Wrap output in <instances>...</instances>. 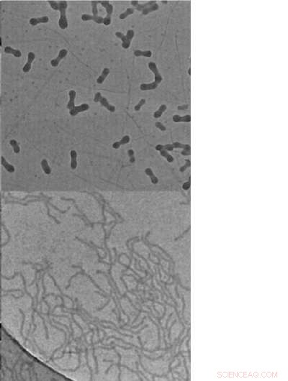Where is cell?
<instances>
[{"label":"cell","instance_id":"cell-1","mask_svg":"<svg viewBox=\"0 0 288 381\" xmlns=\"http://www.w3.org/2000/svg\"><path fill=\"white\" fill-rule=\"evenodd\" d=\"M148 66H149V68L150 70L153 72V73L154 74V81H153L150 84H141L140 89L143 91L154 90V89H156L157 87L159 86V84H161L163 81V77L161 76V74H160V72L159 69H158L157 65L156 64V63L152 61L149 62V63H148Z\"/></svg>","mask_w":288,"mask_h":381},{"label":"cell","instance_id":"cell-2","mask_svg":"<svg viewBox=\"0 0 288 381\" xmlns=\"http://www.w3.org/2000/svg\"><path fill=\"white\" fill-rule=\"evenodd\" d=\"M59 10L60 11V19L59 20V25L60 28L65 30L68 27V20L66 17V9L68 7V3L66 1H61L59 2Z\"/></svg>","mask_w":288,"mask_h":381},{"label":"cell","instance_id":"cell-3","mask_svg":"<svg viewBox=\"0 0 288 381\" xmlns=\"http://www.w3.org/2000/svg\"><path fill=\"white\" fill-rule=\"evenodd\" d=\"M134 35H135V32L133 30H127V34L126 35H125L124 34H122L121 32H115V36H116L117 38L122 40V47L124 49H128L130 48V46H131V41H132V39L133 38Z\"/></svg>","mask_w":288,"mask_h":381},{"label":"cell","instance_id":"cell-4","mask_svg":"<svg viewBox=\"0 0 288 381\" xmlns=\"http://www.w3.org/2000/svg\"><path fill=\"white\" fill-rule=\"evenodd\" d=\"M99 3L102 4V7H104L106 9L107 15L104 18L103 24L104 25L108 26L111 24L112 22V14L113 12V6L111 4H110L109 1H98Z\"/></svg>","mask_w":288,"mask_h":381},{"label":"cell","instance_id":"cell-5","mask_svg":"<svg viewBox=\"0 0 288 381\" xmlns=\"http://www.w3.org/2000/svg\"><path fill=\"white\" fill-rule=\"evenodd\" d=\"M156 3H157V2H156V1H155V0H153V1H149V2H146V3L143 4H139L138 3V1H136V0H133V1H131V4H132V5L133 6V7H135V8H136V10L140 11V12H142L143 10H144V9H146L147 7H150L151 5H152V4H156Z\"/></svg>","mask_w":288,"mask_h":381},{"label":"cell","instance_id":"cell-6","mask_svg":"<svg viewBox=\"0 0 288 381\" xmlns=\"http://www.w3.org/2000/svg\"><path fill=\"white\" fill-rule=\"evenodd\" d=\"M156 150L157 151H159L160 153V155H161L162 157H164V158L166 159V160L169 162V163H172V162H174V159L173 157L170 155V154L168 153V151L165 150L164 148H163V145H158L156 146Z\"/></svg>","mask_w":288,"mask_h":381},{"label":"cell","instance_id":"cell-7","mask_svg":"<svg viewBox=\"0 0 288 381\" xmlns=\"http://www.w3.org/2000/svg\"><path fill=\"white\" fill-rule=\"evenodd\" d=\"M89 109V104H82L81 105H79L78 106H75L74 109H72V110L69 111V114L71 116H76L77 114L80 112H82L87 111Z\"/></svg>","mask_w":288,"mask_h":381},{"label":"cell","instance_id":"cell-8","mask_svg":"<svg viewBox=\"0 0 288 381\" xmlns=\"http://www.w3.org/2000/svg\"><path fill=\"white\" fill-rule=\"evenodd\" d=\"M67 53H68V51H67L66 49H62V50H61V51H59V56H58L57 58H55V59L51 60V66H54V67H56V66H59L60 61H61L62 59L64 58L65 57H66L67 56Z\"/></svg>","mask_w":288,"mask_h":381},{"label":"cell","instance_id":"cell-9","mask_svg":"<svg viewBox=\"0 0 288 381\" xmlns=\"http://www.w3.org/2000/svg\"><path fill=\"white\" fill-rule=\"evenodd\" d=\"M82 19L84 22L86 21H89V20H93L97 24H102L103 23V20L104 18L102 17L99 16H93V15H89V14H82Z\"/></svg>","mask_w":288,"mask_h":381},{"label":"cell","instance_id":"cell-10","mask_svg":"<svg viewBox=\"0 0 288 381\" xmlns=\"http://www.w3.org/2000/svg\"><path fill=\"white\" fill-rule=\"evenodd\" d=\"M35 58H36V56H35V54L32 53V52H30L27 55V61L26 64L25 65V66L23 67V68H22V70L25 72V73H27V72H29L30 70L31 69V64L32 63V61L35 60Z\"/></svg>","mask_w":288,"mask_h":381},{"label":"cell","instance_id":"cell-11","mask_svg":"<svg viewBox=\"0 0 288 381\" xmlns=\"http://www.w3.org/2000/svg\"><path fill=\"white\" fill-rule=\"evenodd\" d=\"M76 91L74 90H71L69 92V101L68 102V104H67L66 107L68 109L70 110H72V109H74V107L76 106L74 105L75 104V98H76Z\"/></svg>","mask_w":288,"mask_h":381},{"label":"cell","instance_id":"cell-12","mask_svg":"<svg viewBox=\"0 0 288 381\" xmlns=\"http://www.w3.org/2000/svg\"><path fill=\"white\" fill-rule=\"evenodd\" d=\"M173 121L174 122H191V116L189 114H187L185 116H179L178 114H175L173 116Z\"/></svg>","mask_w":288,"mask_h":381},{"label":"cell","instance_id":"cell-13","mask_svg":"<svg viewBox=\"0 0 288 381\" xmlns=\"http://www.w3.org/2000/svg\"><path fill=\"white\" fill-rule=\"evenodd\" d=\"M99 102H100V104H101L102 106H103L104 107L106 108L108 111L111 112H114L115 111V106L113 105H112V104H110L105 97L102 96L101 97H100Z\"/></svg>","mask_w":288,"mask_h":381},{"label":"cell","instance_id":"cell-14","mask_svg":"<svg viewBox=\"0 0 288 381\" xmlns=\"http://www.w3.org/2000/svg\"><path fill=\"white\" fill-rule=\"evenodd\" d=\"M48 21H49L48 17L43 16L41 17H38V18H31V19H30L29 22L32 26H36L37 24L46 23V22H48Z\"/></svg>","mask_w":288,"mask_h":381},{"label":"cell","instance_id":"cell-15","mask_svg":"<svg viewBox=\"0 0 288 381\" xmlns=\"http://www.w3.org/2000/svg\"><path fill=\"white\" fill-rule=\"evenodd\" d=\"M130 140H131V138H130V136L128 135H126L124 136L123 138H122L121 140L115 142V143H113V145H112V148L114 149H118L120 148V147L121 145H126V144L128 143Z\"/></svg>","mask_w":288,"mask_h":381},{"label":"cell","instance_id":"cell-16","mask_svg":"<svg viewBox=\"0 0 288 381\" xmlns=\"http://www.w3.org/2000/svg\"><path fill=\"white\" fill-rule=\"evenodd\" d=\"M145 173L146 174V175L149 176L151 179V181L153 184H154V185H156L159 183V178H157L156 176L154 175V172H153L152 169L150 168H146V170H145Z\"/></svg>","mask_w":288,"mask_h":381},{"label":"cell","instance_id":"cell-17","mask_svg":"<svg viewBox=\"0 0 288 381\" xmlns=\"http://www.w3.org/2000/svg\"><path fill=\"white\" fill-rule=\"evenodd\" d=\"M71 156V168L72 170H75L77 167V153L76 150H71L70 152Z\"/></svg>","mask_w":288,"mask_h":381},{"label":"cell","instance_id":"cell-18","mask_svg":"<svg viewBox=\"0 0 288 381\" xmlns=\"http://www.w3.org/2000/svg\"><path fill=\"white\" fill-rule=\"evenodd\" d=\"M1 163H2V165L3 166L4 168H5L6 170L9 172V173H14V172H15V169H14V166H12L11 164H9V163H7V162L6 161V160H5V158H4V157H2Z\"/></svg>","mask_w":288,"mask_h":381},{"label":"cell","instance_id":"cell-19","mask_svg":"<svg viewBox=\"0 0 288 381\" xmlns=\"http://www.w3.org/2000/svg\"><path fill=\"white\" fill-rule=\"evenodd\" d=\"M109 73H110V69L107 68H104L103 71H102V72L101 76H99L98 78H97V83L99 84H101L103 83L105 79H106V78L107 77V76L109 75Z\"/></svg>","mask_w":288,"mask_h":381},{"label":"cell","instance_id":"cell-20","mask_svg":"<svg viewBox=\"0 0 288 381\" xmlns=\"http://www.w3.org/2000/svg\"><path fill=\"white\" fill-rule=\"evenodd\" d=\"M134 56L136 57L144 56L147 58H151L152 56L151 51H141V50H136L134 51Z\"/></svg>","mask_w":288,"mask_h":381},{"label":"cell","instance_id":"cell-21","mask_svg":"<svg viewBox=\"0 0 288 381\" xmlns=\"http://www.w3.org/2000/svg\"><path fill=\"white\" fill-rule=\"evenodd\" d=\"M159 5L157 3L152 4L149 7H147L146 9H144V10L142 11V14H144V15H147L148 14L150 13V12H154V11H157L159 10Z\"/></svg>","mask_w":288,"mask_h":381},{"label":"cell","instance_id":"cell-22","mask_svg":"<svg viewBox=\"0 0 288 381\" xmlns=\"http://www.w3.org/2000/svg\"><path fill=\"white\" fill-rule=\"evenodd\" d=\"M167 107L165 104H161V105L159 106V108L158 109V110L154 113V117L156 119H159L161 117L162 114L164 113V112L167 110Z\"/></svg>","mask_w":288,"mask_h":381},{"label":"cell","instance_id":"cell-23","mask_svg":"<svg viewBox=\"0 0 288 381\" xmlns=\"http://www.w3.org/2000/svg\"><path fill=\"white\" fill-rule=\"evenodd\" d=\"M41 167H42V171H44V173H46V175H50V174L51 173V168H50L48 163V161H47V160H46V159L42 160Z\"/></svg>","mask_w":288,"mask_h":381},{"label":"cell","instance_id":"cell-24","mask_svg":"<svg viewBox=\"0 0 288 381\" xmlns=\"http://www.w3.org/2000/svg\"><path fill=\"white\" fill-rule=\"evenodd\" d=\"M5 52L7 53H11L13 54L14 56L17 57V58H20V57L22 56V53L21 52L19 51V50H14L12 49L10 47H7L5 48Z\"/></svg>","mask_w":288,"mask_h":381},{"label":"cell","instance_id":"cell-25","mask_svg":"<svg viewBox=\"0 0 288 381\" xmlns=\"http://www.w3.org/2000/svg\"><path fill=\"white\" fill-rule=\"evenodd\" d=\"M134 12H135V9L133 8H127L126 11L120 14L119 18L121 19H126L127 17H128L129 15H131V14H133Z\"/></svg>","mask_w":288,"mask_h":381},{"label":"cell","instance_id":"cell-26","mask_svg":"<svg viewBox=\"0 0 288 381\" xmlns=\"http://www.w3.org/2000/svg\"><path fill=\"white\" fill-rule=\"evenodd\" d=\"M172 145L174 146V148H182L183 150L184 149H189V150H191V147L189 145H185V144H182L181 143H179V142H175L172 144Z\"/></svg>","mask_w":288,"mask_h":381},{"label":"cell","instance_id":"cell-27","mask_svg":"<svg viewBox=\"0 0 288 381\" xmlns=\"http://www.w3.org/2000/svg\"><path fill=\"white\" fill-rule=\"evenodd\" d=\"M99 3L98 1H92L91 4H92V13H93V16H98V9H97V4Z\"/></svg>","mask_w":288,"mask_h":381},{"label":"cell","instance_id":"cell-28","mask_svg":"<svg viewBox=\"0 0 288 381\" xmlns=\"http://www.w3.org/2000/svg\"><path fill=\"white\" fill-rule=\"evenodd\" d=\"M10 145H12V148H13V150L15 153H19L20 151V146L18 145V143H17V142L14 140H12L10 141Z\"/></svg>","mask_w":288,"mask_h":381},{"label":"cell","instance_id":"cell-29","mask_svg":"<svg viewBox=\"0 0 288 381\" xmlns=\"http://www.w3.org/2000/svg\"><path fill=\"white\" fill-rule=\"evenodd\" d=\"M145 104H146V99H141V100H140V101L138 102V104H136V105L135 106V107H134L135 111L138 112V111H140V110H141V107H142Z\"/></svg>","mask_w":288,"mask_h":381},{"label":"cell","instance_id":"cell-30","mask_svg":"<svg viewBox=\"0 0 288 381\" xmlns=\"http://www.w3.org/2000/svg\"><path fill=\"white\" fill-rule=\"evenodd\" d=\"M190 166H191V163H190V160L189 159H186L185 160V165L182 166L181 168L179 169V171L181 172V173H184V172L187 170L188 168H190Z\"/></svg>","mask_w":288,"mask_h":381},{"label":"cell","instance_id":"cell-31","mask_svg":"<svg viewBox=\"0 0 288 381\" xmlns=\"http://www.w3.org/2000/svg\"><path fill=\"white\" fill-rule=\"evenodd\" d=\"M50 5H51V8L54 9V10L56 11H59V2H56L55 1H48Z\"/></svg>","mask_w":288,"mask_h":381},{"label":"cell","instance_id":"cell-32","mask_svg":"<svg viewBox=\"0 0 288 381\" xmlns=\"http://www.w3.org/2000/svg\"><path fill=\"white\" fill-rule=\"evenodd\" d=\"M127 153H128L129 158H130V162H131V163H135V161H136V158H135L134 156V151L132 150V149H130L127 151Z\"/></svg>","mask_w":288,"mask_h":381},{"label":"cell","instance_id":"cell-33","mask_svg":"<svg viewBox=\"0 0 288 381\" xmlns=\"http://www.w3.org/2000/svg\"><path fill=\"white\" fill-rule=\"evenodd\" d=\"M180 355H181L182 357L184 358V365L185 370H186V372H187V379H186V380H189V373L188 368H187V360H186V357H185L184 355H182V354H180Z\"/></svg>","mask_w":288,"mask_h":381},{"label":"cell","instance_id":"cell-34","mask_svg":"<svg viewBox=\"0 0 288 381\" xmlns=\"http://www.w3.org/2000/svg\"><path fill=\"white\" fill-rule=\"evenodd\" d=\"M163 148H164L165 150H167L168 152L173 151V150H174V146L172 145V144H167V145H163Z\"/></svg>","mask_w":288,"mask_h":381},{"label":"cell","instance_id":"cell-35","mask_svg":"<svg viewBox=\"0 0 288 381\" xmlns=\"http://www.w3.org/2000/svg\"><path fill=\"white\" fill-rule=\"evenodd\" d=\"M156 128L158 129H160V130H161V131H166L167 130L166 127H165L164 125V124H161V122H156Z\"/></svg>","mask_w":288,"mask_h":381},{"label":"cell","instance_id":"cell-36","mask_svg":"<svg viewBox=\"0 0 288 381\" xmlns=\"http://www.w3.org/2000/svg\"><path fill=\"white\" fill-rule=\"evenodd\" d=\"M190 186H191V183H190V181H187V182H185L183 185H182V189L183 190H189L190 188Z\"/></svg>","mask_w":288,"mask_h":381},{"label":"cell","instance_id":"cell-37","mask_svg":"<svg viewBox=\"0 0 288 381\" xmlns=\"http://www.w3.org/2000/svg\"><path fill=\"white\" fill-rule=\"evenodd\" d=\"M181 153H182V155H183L184 156H187V155H190L191 151H190L189 149H184V150L182 151Z\"/></svg>","mask_w":288,"mask_h":381},{"label":"cell","instance_id":"cell-38","mask_svg":"<svg viewBox=\"0 0 288 381\" xmlns=\"http://www.w3.org/2000/svg\"><path fill=\"white\" fill-rule=\"evenodd\" d=\"M176 322H177V320H174V322H173L172 323L171 327H169V335H168V339H169V342H171V341H172V340H171V337H170V335H171V329H172V328L173 326H174V325L175 324V323H176Z\"/></svg>","mask_w":288,"mask_h":381},{"label":"cell","instance_id":"cell-39","mask_svg":"<svg viewBox=\"0 0 288 381\" xmlns=\"http://www.w3.org/2000/svg\"><path fill=\"white\" fill-rule=\"evenodd\" d=\"M101 96H102L101 93H100V92H97V93H96V94H95V96H94V101L96 102V103H97V102H99V100L100 97H101Z\"/></svg>","mask_w":288,"mask_h":381},{"label":"cell","instance_id":"cell-40","mask_svg":"<svg viewBox=\"0 0 288 381\" xmlns=\"http://www.w3.org/2000/svg\"><path fill=\"white\" fill-rule=\"evenodd\" d=\"M188 337L189 338H188V340H187L186 345H187V350H188V352H188V360H189V362L190 363V350H189V340H190V337Z\"/></svg>","mask_w":288,"mask_h":381},{"label":"cell","instance_id":"cell-41","mask_svg":"<svg viewBox=\"0 0 288 381\" xmlns=\"http://www.w3.org/2000/svg\"><path fill=\"white\" fill-rule=\"evenodd\" d=\"M187 108H188V105H187V104H183V105L182 106H177V109H178L179 110H186Z\"/></svg>","mask_w":288,"mask_h":381},{"label":"cell","instance_id":"cell-42","mask_svg":"<svg viewBox=\"0 0 288 381\" xmlns=\"http://www.w3.org/2000/svg\"><path fill=\"white\" fill-rule=\"evenodd\" d=\"M172 315H173V313H172L171 314H170V315L169 316V317H168V319L167 320V322H166V328H165V329L168 330V325H169V322L170 318H171V317H172Z\"/></svg>","mask_w":288,"mask_h":381},{"label":"cell","instance_id":"cell-43","mask_svg":"<svg viewBox=\"0 0 288 381\" xmlns=\"http://www.w3.org/2000/svg\"><path fill=\"white\" fill-rule=\"evenodd\" d=\"M190 70H191V69L189 68V71H188V73H189V75H190V74H191V71H190Z\"/></svg>","mask_w":288,"mask_h":381},{"label":"cell","instance_id":"cell-44","mask_svg":"<svg viewBox=\"0 0 288 381\" xmlns=\"http://www.w3.org/2000/svg\"><path fill=\"white\" fill-rule=\"evenodd\" d=\"M162 2H163V3H164V4H167V3H168V2H167V1H162Z\"/></svg>","mask_w":288,"mask_h":381},{"label":"cell","instance_id":"cell-45","mask_svg":"<svg viewBox=\"0 0 288 381\" xmlns=\"http://www.w3.org/2000/svg\"><path fill=\"white\" fill-rule=\"evenodd\" d=\"M1 361H2V355H0V362H1Z\"/></svg>","mask_w":288,"mask_h":381}]
</instances>
